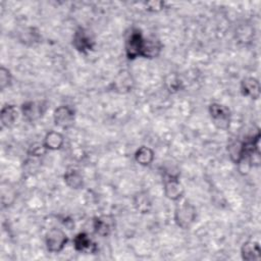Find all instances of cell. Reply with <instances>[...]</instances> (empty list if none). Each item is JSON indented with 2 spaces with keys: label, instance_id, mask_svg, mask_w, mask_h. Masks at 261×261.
<instances>
[{
  "label": "cell",
  "instance_id": "4fadbf2b",
  "mask_svg": "<svg viewBox=\"0 0 261 261\" xmlns=\"http://www.w3.org/2000/svg\"><path fill=\"white\" fill-rule=\"evenodd\" d=\"M112 85H113V89L115 92L127 93V92L132 91V89L134 87V80H133L132 74L128 71L122 70L113 80Z\"/></svg>",
  "mask_w": 261,
  "mask_h": 261
},
{
  "label": "cell",
  "instance_id": "603a6c76",
  "mask_svg": "<svg viewBox=\"0 0 261 261\" xmlns=\"http://www.w3.org/2000/svg\"><path fill=\"white\" fill-rule=\"evenodd\" d=\"M47 151H48V150H47L46 147L44 146L43 142H42V143H35V144H33V145L30 147V149H29V151H28V154H29V156H31V157L39 158V157H41L42 155H44Z\"/></svg>",
  "mask_w": 261,
  "mask_h": 261
},
{
  "label": "cell",
  "instance_id": "8992f818",
  "mask_svg": "<svg viewBox=\"0 0 261 261\" xmlns=\"http://www.w3.org/2000/svg\"><path fill=\"white\" fill-rule=\"evenodd\" d=\"M67 243L68 237L61 228L52 227L45 236L46 248L50 253H60Z\"/></svg>",
  "mask_w": 261,
  "mask_h": 261
},
{
  "label": "cell",
  "instance_id": "ac0fdd59",
  "mask_svg": "<svg viewBox=\"0 0 261 261\" xmlns=\"http://www.w3.org/2000/svg\"><path fill=\"white\" fill-rule=\"evenodd\" d=\"M134 206L140 213H149L152 208V201L145 191L139 192L134 197Z\"/></svg>",
  "mask_w": 261,
  "mask_h": 261
},
{
  "label": "cell",
  "instance_id": "3957f363",
  "mask_svg": "<svg viewBox=\"0 0 261 261\" xmlns=\"http://www.w3.org/2000/svg\"><path fill=\"white\" fill-rule=\"evenodd\" d=\"M95 45V38L89 30L85 28H79L75 30L72 36V46L77 52L87 54L94 50Z\"/></svg>",
  "mask_w": 261,
  "mask_h": 261
},
{
  "label": "cell",
  "instance_id": "6da1fadb",
  "mask_svg": "<svg viewBox=\"0 0 261 261\" xmlns=\"http://www.w3.org/2000/svg\"><path fill=\"white\" fill-rule=\"evenodd\" d=\"M196 218L197 209L190 201L184 200L176 205L173 219L178 227L182 229H189L196 221Z\"/></svg>",
  "mask_w": 261,
  "mask_h": 261
},
{
  "label": "cell",
  "instance_id": "5b68a950",
  "mask_svg": "<svg viewBox=\"0 0 261 261\" xmlns=\"http://www.w3.org/2000/svg\"><path fill=\"white\" fill-rule=\"evenodd\" d=\"M144 39L145 37L143 36L141 30L132 29L124 43L125 56L128 60H134L138 57H141V51H142Z\"/></svg>",
  "mask_w": 261,
  "mask_h": 261
},
{
  "label": "cell",
  "instance_id": "44dd1931",
  "mask_svg": "<svg viewBox=\"0 0 261 261\" xmlns=\"http://www.w3.org/2000/svg\"><path fill=\"white\" fill-rule=\"evenodd\" d=\"M242 151H243V141H232L227 145V152L229 155L230 160L238 164L242 157Z\"/></svg>",
  "mask_w": 261,
  "mask_h": 261
},
{
  "label": "cell",
  "instance_id": "7a4b0ae2",
  "mask_svg": "<svg viewBox=\"0 0 261 261\" xmlns=\"http://www.w3.org/2000/svg\"><path fill=\"white\" fill-rule=\"evenodd\" d=\"M211 120L216 128L225 130L228 128L230 123L231 113L230 110L223 104L220 103H211L208 108Z\"/></svg>",
  "mask_w": 261,
  "mask_h": 261
},
{
  "label": "cell",
  "instance_id": "ffe728a7",
  "mask_svg": "<svg viewBox=\"0 0 261 261\" xmlns=\"http://www.w3.org/2000/svg\"><path fill=\"white\" fill-rule=\"evenodd\" d=\"M164 86L169 93H177L184 88L181 80L175 73H170L165 76Z\"/></svg>",
  "mask_w": 261,
  "mask_h": 261
},
{
  "label": "cell",
  "instance_id": "cb8c5ba5",
  "mask_svg": "<svg viewBox=\"0 0 261 261\" xmlns=\"http://www.w3.org/2000/svg\"><path fill=\"white\" fill-rule=\"evenodd\" d=\"M145 6H146V9L148 11L158 12V11H161L162 9H164L165 2H163V1H149V2H145Z\"/></svg>",
  "mask_w": 261,
  "mask_h": 261
},
{
  "label": "cell",
  "instance_id": "8fae6325",
  "mask_svg": "<svg viewBox=\"0 0 261 261\" xmlns=\"http://www.w3.org/2000/svg\"><path fill=\"white\" fill-rule=\"evenodd\" d=\"M240 90L244 97H248L254 100H257L261 94L259 81L252 76H247L242 80Z\"/></svg>",
  "mask_w": 261,
  "mask_h": 261
},
{
  "label": "cell",
  "instance_id": "5bb4252c",
  "mask_svg": "<svg viewBox=\"0 0 261 261\" xmlns=\"http://www.w3.org/2000/svg\"><path fill=\"white\" fill-rule=\"evenodd\" d=\"M17 118H18V110L15 105L7 104L1 108L0 120H1V124L4 127L6 128L12 127L15 124Z\"/></svg>",
  "mask_w": 261,
  "mask_h": 261
},
{
  "label": "cell",
  "instance_id": "52a82bcc",
  "mask_svg": "<svg viewBox=\"0 0 261 261\" xmlns=\"http://www.w3.org/2000/svg\"><path fill=\"white\" fill-rule=\"evenodd\" d=\"M53 121L58 127L69 128L74 124L75 111L69 105L58 106L53 112Z\"/></svg>",
  "mask_w": 261,
  "mask_h": 261
},
{
  "label": "cell",
  "instance_id": "e0dca14e",
  "mask_svg": "<svg viewBox=\"0 0 261 261\" xmlns=\"http://www.w3.org/2000/svg\"><path fill=\"white\" fill-rule=\"evenodd\" d=\"M43 144L47 150L56 151V150H59L62 148V146L64 144V137L59 132L50 130L44 137Z\"/></svg>",
  "mask_w": 261,
  "mask_h": 261
},
{
  "label": "cell",
  "instance_id": "d6986e66",
  "mask_svg": "<svg viewBox=\"0 0 261 261\" xmlns=\"http://www.w3.org/2000/svg\"><path fill=\"white\" fill-rule=\"evenodd\" d=\"M155 154L154 151L147 146H141L136 152H135V160L138 164L142 166H148L150 165L154 160Z\"/></svg>",
  "mask_w": 261,
  "mask_h": 261
},
{
  "label": "cell",
  "instance_id": "277c9868",
  "mask_svg": "<svg viewBox=\"0 0 261 261\" xmlns=\"http://www.w3.org/2000/svg\"><path fill=\"white\" fill-rule=\"evenodd\" d=\"M164 195L171 201H178L185 194V189L179 181L178 174L165 172L163 176Z\"/></svg>",
  "mask_w": 261,
  "mask_h": 261
},
{
  "label": "cell",
  "instance_id": "7c38bea8",
  "mask_svg": "<svg viewBox=\"0 0 261 261\" xmlns=\"http://www.w3.org/2000/svg\"><path fill=\"white\" fill-rule=\"evenodd\" d=\"M72 244L74 250L80 253H94L96 251V244L86 232H79L73 238Z\"/></svg>",
  "mask_w": 261,
  "mask_h": 261
},
{
  "label": "cell",
  "instance_id": "7402d4cb",
  "mask_svg": "<svg viewBox=\"0 0 261 261\" xmlns=\"http://www.w3.org/2000/svg\"><path fill=\"white\" fill-rule=\"evenodd\" d=\"M12 82V75L8 68L1 66L0 68V89L4 91L6 88H8L11 85Z\"/></svg>",
  "mask_w": 261,
  "mask_h": 261
},
{
  "label": "cell",
  "instance_id": "9c48e42d",
  "mask_svg": "<svg viewBox=\"0 0 261 261\" xmlns=\"http://www.w3.org/2000/svg\"><path fill=\"white\" fill-rule=\"evenodd\" d=\"M115 227V219L113 216L101 215L97 216L93 220V228L95 233L101 237H108Z\"/></svg>",
  "mask_w": 261,
  "mask_h": 261
},
{
  "label": "cell",
  "instance_id": "9a60e30c",
  "mask_svg": "<svg viewBox=\"0 0 261 261\" xmlns=\"http://www.w3.org/2000/svg\"><path fill=\"white\" fill-rule=\"evenodd\" d=\"M241 256L243 260L253 261L260 259V245L258 242L249 240L241 247Z\"/></svg>",
  "mask_w": 261,
  "mask_h": 261
},
{
  "label": "cell",
  "instance_id": "2e32d148",
  "mask_svg": "<svg viewBox=\"0 0 261 261\" xmlns=\"http://www.w3.org/2000/svg\"><path fill=\"white\" fill-rule=\"evenodd\" d=\"M63 179L65 185L73 190H79L84 186V177L82 173L74 167H68L65 170Z\"/></svg>",
  "mask_w": 261,
  "mask_h": 261
},
{
  "label": "cell",
  "instance_id": "ba28073f",
  "mask_svg": "<svg viewBox=\"0 0 261 261\" xmlns=\"http://www.w3.org/2000/svg\"><path fill=\"white\" fill-rule=\"evenodd\" d=\"M47 109V105L43 101H27L21 104L20 112L23 118L30 122L40 119Z\"/></svg>",
  "mask_w": 261,
  "mask_h": 261
},
{
  "label": "cell",
  "instance_id": "30bf717a",
  "mask_svg": "<svg viewBox=\"0 0 261 261\" xmlns=\"http://www.w3.org/2000/svg\"><path fill=\"white\" fill-rule=\"evenodd\" d=\"M163 49V45L159 39L156 37H148L144 39L141 57L147 59H154L158 57Z\"/></svg>",
  "mask_w": 261,
  "mask_h": 261
}]
</instances>
